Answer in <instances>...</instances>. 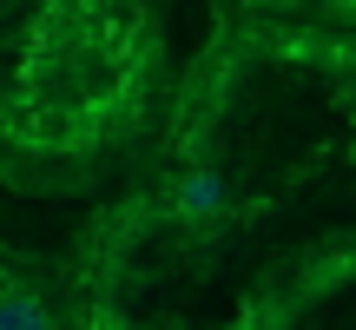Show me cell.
<instances>
[{"label": "cell", "mask_w": 356, "mask_h": 330, "mask_svg": "<svg viewBox=\"0 0 356 330\" xmlns=\"http://www.w3.org/2000/svg\"><path fill=\"white\" fill-rule=\"evenodd\" d=\"M145 60L139 0H47L20 40L0 119L33 152H79L132 113Z\"/></svg>", "instance_id": "6da1fadb"}, {"label": "cell", "mask_w": 356, "mask_h": 330, "mask_svg": "<svg viewBox=\"0 0 356 330\" xmlns=\"http://www.w3.org/2000/svg\"><path fill=\"white\" fill-rule=\"evenodd\" d=\"M172 198H178L185 218H218V212H225V178H218V172H185L172 185Z\"/></svg>", "instance_id": "7a4b0ae2"}, {"label": "cell", "mask_w": 356, "mask_h": 330, "mask_svg": "<svg viewBox=\"0 0 356 330\" xmlns=\"http://www.w3.org/2000/svg\"><path fill=\"white\" fill-rule=\"evenodd\" d=\"M0 330H53V317H47V304H40L33 291L0 284Z\"/></svg>", "instance_id": "3957f363"}, {"label": "cell", "mask_w": 356, "mask_h": 330, "mask_svg": "<svg viewBox=\"0 0 356 330\" xmlns=\"http://www.w3.org/2000/svg\"><path fill=\"white\" fill-rule=\"evenodd\" d=\"M304 7H350V0H304Z\"/></svg>", "instance_id": "277c9868"}, {"label": "cell", "mask_w": 356, "mask_h": 330, "mask_svg": "<svg viewBox=\"0 0 356 330\" xmlns=\"http://www.w3.org/2000/svg\"><path fill=\"white\" fill-rule=\"evenodd\" d=\"M106 330H113V324H106Z\"/></svg>", "instance_id": "5b68a950"}]
</instances>
